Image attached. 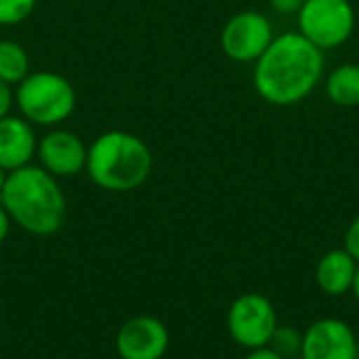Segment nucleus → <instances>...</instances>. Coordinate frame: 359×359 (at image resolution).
Here are the masks:
<instances>
[{"label":"nucleus","mask_w":359,"mask_h":359,"mask_svg":"<svg viewBox=\"0 0 359 359\" xmlns=\"http://www.w3.org/2000/svg\"><path fill=\"white\" fill-rule=\"evenodd\" d=\"M11 219H8V215L4 212V208L0 206V246L4 244V240L8 238V231H11Z\"/></svg>","instance_id":"412c9836"},{"label":"nucleus","mask_w":359,"mask_h":359,"mask_svg":"<svg viewBox=\"0 0 359 359\" xmlns=\"http://www.w3.org/2000/svg\"><path fill=\"white\" fill-rule=\"evenodd\" d=\"M301 345H303V332L297 330L294 326H282V324L276 328L271 343H269V347L278 351L284 359L299 358Z\"/></svg>","instance_id":"2eb2a0df"},{"label":"nucleus","mask_w":359,"mask_h":359,"mask_svg":"<svg viewBox=\"0 0 359 359\" xmlns=\"http://www.w3.org/2000/svg\"><path fill=\"white\" fill-rule=\"evenodd\" d=\"M307 0H269V6L280 15H297Z\"/></svg>","instance_id":"6ab92c4d"},{"label":"nucleus","mask_w":359,"mask_h":359,"mask_svg":"<svg viewBox=\"0 0 359 359\" xmlns=\"http://www.w3.org/2000/svg\"><path fill=\"white\" fill-rule=\"evenodd\" d=\"M6 175H8V172L0 168V194H2V187H4V181H6Z\"/></svg>","instance_id":"5701e85b"},{"label":"nucleus","mask_w":359,"mask_h":359,"mask_svg":"<svg viewBox=\"0 0 359 359\" xmlns=\"http://www.w3.org/2000/svg\"><path fill=\"white\" fill-rule=\"evenodd\" d=\"M15 107V88L0 80V120L13 114Z\"/></svg>","instance_id":"a211bd4d"},{"label":"nucleus","mask_w":359,"mask_h":359,"mask_svg":"<svg viewBox=\"0 0 359 359\" xmlns=\"http://www.w3.org/2000/svg\"><path fill=\"white\" fill-rule=\"evenodd\" d=\"M32 72V61L25 46L11 38H0V80L13 88Z\"/></svg>","instance_id":"4468645a"},{"label":"nucleus","mask_w":359,"mask_h":359,"mask_svg":"<svg viewBox=\"0 0 359 359\" xmlns=\"http://www.w3.org/2000/svg\"><path fill=\"white\" fill-rule=\"evenodd\" d=\"M88 156V143L84 139L63 126L48 128L42 137H38L36 162L55 179H72L84 172Z\"/></svg>","instance_id":"6e6552de"},{"label":"nucleus","mask_w":359,"mask_h":359,"mask_svg":"<svg viewBox=\"0 0 359 359\" xmlns=\"http://www.w3.org/2000/svg\"><path fill=\"white\" fill-rule=\"evenodd\" d=\"M38 0H0V27H13L32 17Z\"/></svg>","instance_id":"dca6fc26"},{"label":"nucleus","mask_w":359,"mask_h":359,"mask_svg":"<svg viewBox=\"0 0 359 359\" xmlns=\"http://www.w3.org/2000/svg\"><path fill=\"white\" fill-rule=\"evenodd\" d=\"M324 76V50L299 32H284L255 61L252 84L263 101L290 107L305 101Z\"/></svg>","instance_id":"f257e3e1"},{"label":"nucleus","mask_w":359,"mask_h":359,"mask_svg":"<svg viewBox=\"0 0 359 359\" xmlns=\"http://www.w3.org/2000/svg\"><path fill=\"white\" fill-rule=\"evenodd\" d=\"M154 170L151 147L130 130H105L88 143L86 177L109 194H128L147 183Z\"/></svg>","instance_id":"7ed1b4c3"},{"label":"nucleus","mask_w":359,"mask_h":359,"mask_svg":"<svg viewBox=\"0 0 359 359\" xmlns=\"http://www.w3.org/2000/svg\"><path fill=\"white\" fill-rule=\"evenodd\" d=\"M78 95L69 78L53 69H32L15 86V109L34 126L55 128L72 118Z\"/></svg>","instance_id":"20e7f679"},{"label":"nucleus","mask_w":359,"mask_h":359,"mask_svg":"<svg viewBox=\"0 0 359 359\" xmlns=\"http://www.w3.org/2000/svg\"><path fill=\"white\" fill-rule=\"evenodd\" d=\"M297 32L326 53L353 36L355 8L351 0H307L297 13Z\"/></svg>","instance_id":"39448f33"},{"label":"nucleus","mask_w":359,"mask_h":359,"mask_svg":"<svg viewBox=\"0 0 359 359\" xmlns=\"http://www.w3.org/2000/svg\"><path fill=\"white\" fill-rule=\"evenodd\" d=\"M343 248L359 263V215L349 223L347 231H345V244Z\"/></svg>","instance_id":"f3484780"},{"label":"nucleus","mask_w":359,"mask_h":359,"mask_svg":"<svg viewBox=\"0 0 359 359\" xmlns=\"http://www.w3.org/2000/svg\"><path fill=\"white\" fill-rule=\"evenodd\" d=\"M351 294L355 297V301L359 303V267H358V273H355V282H353V288H351Z\"/></svg>","instance_id":"4be33fe9"},{"label":"nucleus","mask_w":359,"mask_h":359,"mask_svg":"<svg viewBox=\"0 0 359 359\" xmlns=\"http://www.w3.org/2000/svg\"><path fill=\"white\" fill-rule=\"evenodd\" d=\"M225 322L231 341L246 351L269 347L271 337L280 326L273 303L259 292H244L233 299Z\"/></svg>","instance_id":"423d86ee"},{"label":"nucleus","mask_w":359,"mask_h":359,"mask_svg":"<svg viewBox=\"0 0 359 359\" xmlns=\"http://www.w3.org/2000/svg\"><path fill=\"white\" fill-rule=\"evenodd\" d=\"M358 267L359 263L345 248L328 250L316 265V284L326 297H345L353 288Z\"/></svg>","instance_id":"f8f14e48"},{"label":"nucleus","mask_w":359,"mask_h":359,"mask_svg":"<svg viewBox=\"0 0 359 359\" xmlns=\"http://www.w3.org/2000/svg\"><path fill=\"white\" fill-rule=\"evenodd\" d=\"M244 359H284L278 351H273L271 347H261V349H252L248 351V355Z\"/></svg>","instance_id":"aec40b11"},{"label":"nucleus","mask_w":359,"mask_h":359,"mask_svg":"<svg viewBox=\"0 0 359 359\" xmlns=\"http://www.w3.org/2000/svg\"><path fill=\"white\" fill-rule=\"evenodd\" d=\"M326 95L339 107L359 105V63H341L328 74Z\"/></svg>","instance_id":"ddd939ff"},{"label":"nucleus","mask_w":359,"mask_h":359,"mask_svg":"<svg viewBox=\"0 0 359 359\" xmlns=\"http://www.w3.org/2000/svg\"><path fill=\"white\" fill-rule=\"evenodd\" d=\"M273 23L261 11H240L221 29V50L236 63H255L273 42Z\"/></svg>","instance_id":"0eeeda50"},{"label":"nucleus","mask_w":359,"mask_h":359,"mask_svg":"<svg viewBox=\"0 0 359 359\" xmlns=\"http://www.w3.org/2000/svg\"><path fill=\"white\" fill-rule=\"evenodd\" d=\"M0 206L13 225L38 238L55 236L67 219V198L59 179L38 164H27L6 175Z\"/></svg>","instance_id":"f03ea898"},{"label":"nucleus","mask_w":359,"mask_h":359,"mask_svg":"<svg viewBox=\"0 0 359 359\" xmlns=\"http://www.w3.org/2000/svg\"><path fill=\"white\" fill-rule=\"evenodd\" d=\"M38 147L36 126L19 114H8L0 120V168L13 172L34 164Z\"/></svg>","instance_id":"9b49d317"},{"label":"nucleus","mask_w":359,"mask_h":359,"mask_svg":"<svg viewBox=\"0 0 359 359\" xmlns=\"http://www.w3.org/2000/svg\"><path fill=\"white\" fill-rule=\"evenodd\" d=\"M292 359H301V358H292Z\"/></svg>","instance_id":"b1692460"},{"label":"nucleus","mask_w":359,"mask_h":359,"mask_svg":"<svg viewBox=\"0 0 359 359\" xmlns=\"http://www.w3.org/2000/svg\"><path fill=\"white\" fill-rule=\"evenodd\" d=\"M301 359H359V337L339 318H322L303 330Z\"/></svg>","instance_id":"1a4fd4ad"},{"label":"nucleus","mask_w":359,"mask_h":359,"mask_svg":"<svg viewBox=\"0 0 359 359\" xmlns=\"http://www.w3.org/2000/svg\"><path fill=\"white\" fill-rule=\"evenodd\" d=\"M170 347L166 324L154 316H135L126 320L116 334V353L120 359H164Z\"/></svg>","instance_id":"9d476101"}]
</instances>
